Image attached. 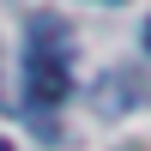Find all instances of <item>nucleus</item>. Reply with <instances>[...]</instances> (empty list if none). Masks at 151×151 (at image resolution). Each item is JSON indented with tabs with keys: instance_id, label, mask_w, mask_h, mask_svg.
<instances>
[{
	"instance_id": "1",
	"label": "nucleus",
	"mask_w": 151,
	"mask_h": 151,
	"mask_svg": "<svg viewBox=\"0 0 151 151\" xmlns=\"http://www.w3.org/2000/svg\"><path fill=\"white\" fill-rule=\"evenodd\" d=\"M73 30L67 18H36L30 24V60H24V73H30V109H55L60 97L73 91Z\"/></svg>"
},
{
	"instance_id": "2",
	"label": "nucleus",
	"mask_w": 151,
	"mask_h": 151,
	"mask_svg": "<svg viewBox=\"0 0 151 151\" xmlns=\"http://www.w3.org/2000/svg\"><path fill=\"white\" fill-rule=\"evenodd\" d=\"M145 48H151V18H145Z\"/></svg>"
},
{
	"instance_id": "3",
	"label": "nucleus",
	"mask_w": 151,
	"mask_h": 151,
	"mask_svg": "<svg viewBox=\"0 0 151 151\" xmlns=\"http://www.w3.org/2000/svg\"><path fill=\"white\" fill-rule=\"evenodd\" d=\"M0 151H12V145H6V139H0Z\"/></svg>"
}]
</instances>
